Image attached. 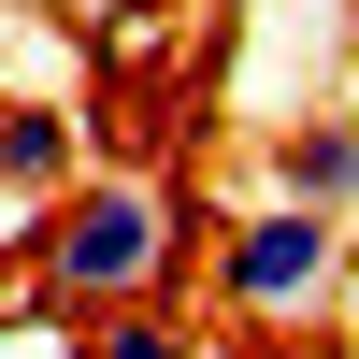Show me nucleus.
<instances>
[{
	"instance_id": "7ed1b4c3",
	"label": "nucleus",
	"mask_w": 359,
	"mask_h": 359,
	"mask_svg": "<svg viewBox=\"0 0 359 359\" xmlns=\"http://www.w3.org/2000/svg\"><path fill=\"white\" fill-rule=\"evenodd\" d=\"M259 187H273V201H302V216H359V115H345V101L287 115V130L259 144Z\"/></svg>"
},
{
	"instance_id": "20e7f679",
	"label": "nucleus",
	"mask_w": 359,
	"mask_h": 359,
	"mask_svg": "<svg viewBox=\"0 0 359 359\" xmlns=\"http://www.w3.org/2000/svg\"><path fill=\"white\" fill-rule=\"evenodd\" d=\"M72 172H86V115L57 101V86H0V201L29 216V201H57Z\"/></svg>"
},
{
	"instance_id": "f257e3e1",
	"label": "nucleus",
	"mask_w": 359,
	"mask_h": 359,
	"mask_svg": "<svg viewBox=\"0 0 359 359\" xmlns=\"http://www.w3.org/2000/svg\"><path fill=\"white\" fill-rule=\"evenodd\" d=\"M29 302L72 331V316H130V302H172V287L201 273V230H216V201L158 187V172H101L86 158L57 201H29Z\"/></svg>"
},
{
	"instance_id": "423d86ee",
	"label": "nucleus",
	"mask_w": 359,
	"mask_h": 359,
	"mask_svg": "<svg viewBox=\"0 0 359 359\" xmlns=\"http://www.w3.org/2000/svg\"><path fill=\"white\" fill-rule=\"evenodd\" d=\"M345 359H359V345H345Z\"/></svg>"
},
{
	"instance_id": "39448f33",
	"label": "nucleus",
	"mask_w": 359,
	"mask_h": 359,
	"mask_svg": "<svg viewBox=\"0 0 359 359\" xmlns=\"http://www.w3.org/2000/svg\"><path fill=\"white\" fill-rule=\"evenodd\" d=\"M72 359H201V345H187V316H172V302H130V316H86Z\"/></svg>"
},
{
	"instance_id": "f03ea898",
	"label": "nucleus",
	"mask_w": 359,
	"mask_h": 359,
	"mask_svg": "<svg viewBox=\"0 0 359 359\" xmlns=\"http://www.w3.org/2000/svg\"><path fill=\"white\" fill-rule=\"evenodd\" d=\"M345 259H359V230L302 216V201H273V187L201 230V287H216L230 331H331L345 316Z\"/></svg>"
}]
</instances>
